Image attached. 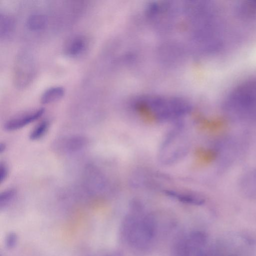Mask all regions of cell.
Instances as JSON below:
<instances>
[{
	"mask_svg": "<svg viewBox=\"0 0 256 256\" xmlns=\"http://www.w3.org/2000/svg\"><path fill=\"white\" fill-rule=\"evenodd\" d=\"M158 220L155 215L144 212L140 206H134L122 222L120 230L122 240L136 254L148 252L159 232Z\"/></svg>",
	"mask_w": 256,
	"mask_h": 256,
	"instance_id": "6da1fadb",
	"label": "cell"
},
{
	"mask_svg": "<svg viewBox=\"0 0 256 256\" xmlns=\"http://www.w3.org/2000/svg\"><path fill=\"white\" fill-rule=\"evenodd\" d=\"M134 107L140 113L158 122L176 119L191 110L187 100L172 96H143L136 100Z\"/></svg>",
	"mask_w": 256,
	"mask_h": 256,
	"instance_id": "7a4b0ae2",
	"label": "cell"
},
{
	"mask_svg": "<svg viewBox=\"0 0 256 256\" xmlns=\"http://www.w3.org/2000/svg\"><path fill=\"white\" fill-rule=\"evenodd\" d=\"M184 128L178 126L171 130L162 142L159 152L160 160L171 164L184 157L189 148V142Z\"/></svg>",
	"mask_w": 256,
	"mask_h": 256,
	"instance_id": "3957f363",
	"label": "cell"
},
{
	"mask_svg": "<svg viewBox=\"0 0 256 256\" xmlns=\"http://www.w3.org/2000/svg\"><path fill=\"white\" fill-rule=\"evenodd\" d=\"M206 234L199 230L190 232L180 237L173 248L174 256H198L209 246Z\"/></svg>",
	"mask_w": 256,
	"mask_h": 256,
	"instance_id": "277c9868",
	"label": "cell"
},
{
	"mask_svg": "<svg viewBox=\"0 0 256 256\" xmlns=\"http://www.w3.org/2000/svg\"><path fill=\"white\" fill-rule=\"evenodd\" d=\"M14 82L16 87L24 88L32 82L36 72L34 60L28 52H22L16 57L14 67Z\"/></svg>",
	"mask_w": 256,
	"mask_h": 256,
	"instance_id": "5b68a950",
	"label": "cell"
},
{
	"mask_svg": "<svg viewBox=\"0 0 256 256\" xmlns=\"http://www.w3.org/2000/svg\"><path fill=\"white\" fill-rule=\"evenodd\" d=\"M88 144L87 138L74 135L60 138L56 140L54 146L56 150L62 152H72L82 150Z\"/></svg>",
	"mask_w": 256,
	"mask_h": 256,
	"instance_id": "8992f818",
	"label": "cell"
},
{
	"mask_svg": "<svg viewBox=\"0 0 256 256\" xmlns=\"http://www.w3.org/2000/svg\"><path fill=\"white\" fill-rule=\"evenodd\" d=\"M44 112V108H39L32 112L20 114L8 120L4 125V128L9 132L20 130L38 120Z\"/></svg>",
	"mask_w": 256,
	"mask_h": 256,
	"instance_id": "52a82bcc",
	"label": "cell"
},
{
	"mask_svg": "<svg viewBox=\"0 0 256 256\" xmlns=\"http://www.w3.org/2000/svg\"><path fill=\"white\" fill-rule=\"evenodd\" d=\"M234 242L220 241L211 244L208 256H242Z\"/></svg>",
	"mask_w": 256,
	"mask_h": 256,
	"instance_id": "ba28073f",
	"label": "cell"
},
{
	"mask_svg": "<svg viewBox=\"0 0 256 256\" xmlns=\"http://www.w3.org/2000/svg\"><path fill=\"white\" fill-rule=\"evenodd\" d=\"M88 41L86 38L82 36H75L68 42L66 46V54L72 57H76L82 55L86 50Z\"/></svg>",
	"mask_w": 256,
	"mask_h": 256,
	"instance_id": "9c48e42d",
	"label": "cell"
},
{
	"mask_svg": "<svg viewBox=\"0 0 256 256\" xmlns=\"http://www.w3.org/2000/svg\"><path fill=\"white\" fill-rule=\"evenodd\" d=\"M165 193L171 198L186 204L200 205L204 201L201 196L194 192L168 190Z\"/></svg>",
	"mask_w": 256,
	"mask_h": 256,
	"instance_id": "30bf717a",
	"label": "cell"
},
{
	"mask_svg": "<svg viewBox=\"0 0 256 256\" xmlns=\"http://www.w3.org/2000/svg\"><path fill=\"white\" fill-rule=\"evenodd\" d=\"M64 89L60 86H54L46 90L42 94L40 102L50 104L60 100L64 94Z\"/></svg>",
	"mask_w": 256,
	"mask_h": 256,
	"instance_id": "8fae6325",
	"label": "cell"
},
{
	"mask_svg": "<svg viewBox=\"0 0 256 256\" xmlns=\"http://www.w3.org/2000/svg\"><path fill=\"white\" fill-rule=\"evenodd\" d=\"M47 23L46 16L39 13L34 14L30 15L26 21L27 28L33 31L42 30L45 28Z\"/></svg>",
	"mask_w": 256,
	"mask_h": 256,
	"instance_id": "7c38bea8",
	"label": "cell"
},
{
	"mask_svg": "<svg viewBox=\"0 0 256 256\" xmlns=\"http://www.w3.org/2000/svg\"><path fill=\"white\" fill-rule=\"evenodd\" d=\"M14 22L11 17L7 15H0V36H8L12 32Z\"/></svg>",
	"mask_w": 256,
	"mask_h": 256,
	"instance_id": "4fadbf2b",
	"label": "cell"
},
{
	"mask_svg": "<svg viewBox=\"0 0 256 256\" xmlns=\"http://www.w3.org/2000/svg\"><path fill=\"white\" fill-rule=\"evenodd\" d=\"M50 127V122L44 120L37 124L32 130L30 138L32 140H37L42 138L48 132Z\"/></svg>",
	"mask_w": 256,
	"mask_h": 256,
	"instance_id": "5bb4252c",
	"label": "cell"
},
{
	"mask_svg": "<svg viewBox=\"0 0 256 256\" xmlns=\"http://www.w3.org/2000/svg\"><path fill=\"white\" fill-rule=\"evenodd\" d=\"M16 191L13 188H8L2 192L0 194V208H6L14 200Z\"/></svg>",
	"mask_w": 256,
	"mask_h": 256,
	"instance_id": "9a60e30c",
	"label": "cell"
},
{
	"mask_svg": "<svg viewBox=\"0 0 256 256\" xmlns=\"http://www.w3.org/2000/svg\"><path fill=\"white\" fill-rule=\"evenodd\" d=\"M18 242V236L14 232L8 233L5 239L6 246L8 248H14Z\"/></svg>",
	"mask_w": 256,
	"mask_h": 256,
	"instance_id": "2e32d148",
	"label": "cell"
},
{
	"mask_svg": "<svg viewBox=\"0 0 256 256\" xmlns=\"http://www.w3.org/2000/svg\"><path fill=\"white\" fill-rule=\"evenodd\" d=\"M8 174V169L7 165L1 162L0 164V182L2 184L6 179Z\"/></svg>",
	"mask_w": 256,
	"mask_h": 256,
	"instance_id": "e0dca14e",
	"label": "cell"
},
{
	"mask_svg": "<svg viewBox=\"0 0 256 256\" xmlns=\"http://www.w3.org/2000/svg\"><path fill=\"white\" fill-rule=\"evenodd\" d=\"M6 146L5 143L1 142L0 144V154H2L6 150Z\"/></svg>",
	"mask_w": 256,
	"mask_h": 256,
	"instance_id": "ac0fdd59",
	"label": "cell"
},
{
	"mask_svg": "<svg viewBox=\"0 0 256 256\" xmlns=\"http://www.w3.org/2000/svg\"><path fill=\"white\" fill-rule=\"evenodd\" d=\"M104 256H122V255L118 252H112Z\"/></svg>",
	"mask_w": 256,
	"mask_h": 256,
	"instance_id": "d6986e66",
	"label": "cell"
}]
</instances>
